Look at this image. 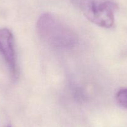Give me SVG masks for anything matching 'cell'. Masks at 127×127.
Instances as JSON below:
<instances>
[{
	"instance_id": "5b68a950",
	"label": "cell",
	"mask_w": 127,
	"mask_h": 127,
	"mask_svg": "<svg viewBox=\"0 0 127 127\" xmlns=\"http://www.w3.org/2000/svg\"><path fill=\"white\" fill-rule=\"evenodd\" d=\"M7 127H12L11 126H10V125H8V126H7Z\"/></svg>"
},
{
	"instance_id": "3957f363",
	"label": "cell",
	"mask_w": 127,
	"mask_h": 127,
	"mask_svg": "<svg viewBox=\"0 0 127 127\" xmlns=\"http://www.w3.org/2000/svg\"><path fill=\"white\" fill-rule=\"evenodd\" d=\"M0 53L14 77L17 75V65L14 47V39L7 28L0 29Z\"/></svg>"
},
{
	"instance_id": "6da1fadb",
	"label": "cell",
	"mask_w": 127,
	"mask_h": 127,
	"mask_svg": "<svg viewBox=\"0 0 127 127\" xmlns=\"http://www.w3.org/2000/svg\"><path fill=\"white\" fill-rule=\"evenodd\" d=\"M37 27L40 36L54 47L70 48L78 43V38L74 32L51 14L42 15Z\"/></svg>"
},
{
	"instance_id": "7a4b0ae2",
	"label": "cell",
	"mask_w": 127,
	"mask_h": 127,
	"mask_svg": "<svg viewBox=\"0 0 127 127\" xmlns=\"http://www.w3.org/2000/svg\"><path fill=\"white\" fill-rule=\"evenodd\" d=\"M82 9L88 19L100 27L109 29L114 24V12L116 5L111 1L100 3L87 1L83 4Z\"/></svg>"
},
{
	"instance_id": "277c9868",
	"label": "cell",
	"mask_w": 127,
	"mask_h": 127,
	"mask_svg": "<svg viewBox=\"0 0 127 127\" xmlns=\"http://www.w3.org/2000/svg\"><path fill=\"white\" fill-rule=\"evenodd\" d=\"M117 102L125 109H127V89H122L116 95Z\"/></svg>"
}]
</instances>
